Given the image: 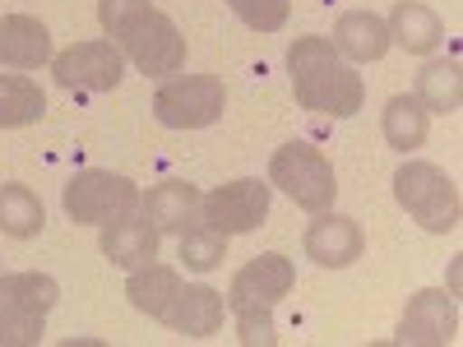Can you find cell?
Here are the masks:
<instances>
[{"mask_svg": "<svg viewBox=\"0 0 463 347\" xmlns=\"http://www.w3.org/2000/svg\"><path fill=\"white\" fill-rule=\"evenodd\" d=\"M292 287H297L292 259L269 250V255H255L246 268H237V278H232L222 301H227V311H241V305H279Z\"/></svg>", "mask_w": 463, "mask_h": 347, "instance_id": "8fae6325", "label": "cell"}, {"mask_svg": "<svg viewBox=\"0 0 463 347\" xmlns=\"http://www.w3.org/2000/svg\"><path fill=\"white\" fill-rule=\"evenodd\" d=\"M222 315H227V301L222 292L204 287V283H181L172 311L163 315L167 329H176L181 338H213L222 329Z\"/></svg>", "mask_w": 463, "mask_h": 347, "instance_id": "4fadbf2b", "label": "cell"}, {"mask_svg": "<svg viewBox=\"0 0 463 347\" xmlns=\"http://www.w3.org/2000/svg\"><path fill=\"white\" fill-rule=\"evenodd\" d=\"M390 42H399L408 56H431L445 42V23L436 10H427L421 0H399L394 14H390Z\"/></svg>", "mask_w": 463, "mask_h": 347, "instance_id": "ac0fdd59", "label": "cell"}, {"mask_svg": "<svg viewBox=\"0 0 463 347\" xmlns=\"http://www.w3.org/2000/svg\"><path fill=\"white\" fill-rule=\"evenodd\" d=\"M158 237H163V231L135 209V213H126V218L107 222L98 246H102V255H107L116 268H139V264H148V259H158Z\"/></svg>", "mask_w": 463, "mask_h": 347, "instance_id": "5bb4252c", "label": "cell"}, {"mask_svg": "<svg viewBox=\"0 0 463 347\" xmlns=\"http://www.w3.org/2000/svg\"><path fill=\"white\" fill-rule=\"evenodd\" d=\"M269 200H274V185L269 181H255V176H237L209 195H200V218L209 231L218 237H246V231L264 227L269 218Z\"/></svg>", "mask_w": 463, "mask_h": 347, "instance_id": "ba28073f", "label": "cell"}, {"mask_svg": "<svg viewBox=\"0 0 463 347\" xmlns=\"http://www.w3.org/2000/svg\"><path fill=\"white\" fill-rule=\"evenodd\" d=\"M362 227L347 218V213H316V222L306 227V237H301V250L306 259H316L320 268H347V264H357L362 259Z\"/></svg>", "mask_w": 463, "mask_h": 347, "instance_id": "7c38bea8", "label": "cell"}, {"mask_svg": "<svg viewBox=\"0 0 463 347\" xmlns=\"http://www.w3.org/2000/svg\"><path fill=\"white\" fill-rule=\"evenodd\" d=\"M139 213L158 227V231H181L200 218V190L190 185V181H163V185H153L148 195L139 200Z\"/></svg>", "mask_w": 463, "mask_h": 347, "instance_id": "e0dca14e", "label": "cell"}, {"mask_svg": "<svg viewBox=\"0 0 463 347\" xmlns=\"http://www.w3.org/2000/svg\"><path fill=\"white\" fill-rule=\"evenodd\" d=\"M43 222H47V209H43V200H37L28 185H19V181L0 185V231H5V237L28 241V237L43 231Z\"/></svg>", "mask_w": 463, "mask_h": 347, "instance_id": "603a6c76", "label": "cell"}, {"mask_svg": "<svg viewBox=\"0 0 463 347\" xmlns=\"http://www.w3.org/2000/svg\"><path fill=\"white\" fill-rule=\"evenodd\" d=\"M329 42L338 47L343 61H353V65H371V61H380L384 52L394 47V42H390V28H384V19L371 14V10H347V14H338Z\"/></svg>", "mask_w": 463, "mask_h": 347, "instance_id": "2e32d148", "label": "cell"}, {"mask_svg": "<svg viewBox=\"0 0 463 347\" xmlns=\"http://www.w3.org/2000/svg\"><path fill=\"white\" fill-rule=\"evenodd\" d=\"M222 259H227V237L209 231L204 222H190L181 231V264L190 268V274H209V268H218Z\"/></svg>", "mask_w": 463, "mask_h": 347, "instance_id": "cb8c5ba5", "label": "cell"}, {"mask_svg": "<svg viewBox=\"0 0 463 347\" xmlns=\"http://www.w3.org/2000/svg\"><path fill=\"white\" fill-rule=\"evenodd\" d=\"M454 338H458V305H454V292L445 287H421L394 329V342L403 347H445Z\"/></svg>", "mask_w": 463, "mask_h": 347, "instance_id": "30bf717a", "label": "cell"}, {"mask_svg": "<svg viewBox=\"0 0 463 347\" xmlns=\"http://www.w3.org/2000/svg\"><path fill=\"white\" fill-rule=\"evenodd\" d=\"M227 107V89L218 74H172L153 93V116L167 130H204Z\"/></svg>", "mask_w": 463, "mask_h": 347, "instance_id": "52a82bcc", "label": "cell"}, {"mask_svg": "<svg viewBox=\"0 0 463 347\" xmlns=\"http://www.w3.org/2000/svg\"><path fill=\"white\" fill-rule=\"evenodd\" d=\"M394 200L431 237H445L458 227V185L436 163H403L394 172Z\"/></svg>", "mask_w": 463, "mask_h": 347, "instance_id": "277c9868", "label": "cell"}, {"mask_svg": "<svg viewBox=\"0 0 463 347\" xmlns=\"http://www.w3.org/2000/svg\"><path fill=\"white\" fill-rule=\"evenodd\" d=\"M176 292H181V274L172 264H139V268H130V283H126V296H130V305L139 315H148V320H163L167 311H172V301H176Z\"/></svg>", "mask_w": 463, "mask_h": 347, "instance_id": "d6986e66", "label": "cell"}, {"mask_svg": "<svg viewBox=\"0 0 463 347\" xmlns=\"http://www.w3.org/2000/svg\"><path fill=\"white\" fill-rule=\"evenodd\" d=\"M52 74L70 93H111L126 80V56L111 37H89V42H74L52 56Z\"/></svg>", "mask_w": 463, "mask_h": 347, "instance_id": "9c48e42d", "label": "cell"}, {"mask_svg": "<svg viewBox=\"0 0 463 347\" xmlns=\"http://www.w3.org/2000/svg\"><path fill=\"white\" fill-rule=\"evenodd\" d=\"M47 116V93L28 74H0V130H24Z\"/></svg>", "mask_w": 463, "mask_h": 347, "instance_id": "44dd1931", "label": "cell"}, {"mask_svg": "<svg viewBox=\"0 0 463 347\" xmlns=\"http://www.w3.org/2000/svg\"><path fill=\"white\" fill-rule=\"evenodd\" d=\"M237 315V338L246 347H274L279 342V329H274V305H241Z\"/></svg>", "mask_w": 463, "mask_h": 347, "instance_id": "484cf974", "label": "cell"}, {"mask_svg": "<svg viewBox=\"0 0 463 347\" xmlns=\"http://www.w3.org/2000/svg\"><path fill=\"white\" fill-rule=\"evenodd\" d=\"M61 301V283L52 274H0V347H33L47 333V315Z\"/></svg>", "mask_w": 463, "mask_h": 347, "instance_id": "3957f363", "label": "cell"}, {"mask_svg": "<svg viewBox=\"0 0 463 347\" xmlns=\"http://www.w3.org/2000/svg\"><path fill=\"white\" fill-rule=\"evenodd\" d=\"M269 185H279L283 195L306 209V213H325L338 195V176H334V163L325 158L320 148L311 144H283L274 148L269 158Z\"/></svg>", "mask_w": 463, "mask_h": 347, "instance_id": "5b68a950", "label": "cell"}, {"mask_svg": "<svg viewBox=\"0 0 463 347\" xmlns=\"http://www.w3.org/2000/svg\"><path fill=\"white\" fill-rule=\"evenodd\" d=\"M139 185L121 172H102V167H84L74 172L61 190V204L70 213V222H84V227H107L116 218H126L139 209Z\"/></svg>", "mask_w": 463, "mask_h": 347, "instance_id": "8992f818", "label": "cell"}, {"mask_svg": "<svg viewBox=\"0 0 463 347\" xmlns=\"http://www.w3.org/2000/svg\"><path fill=\"white\" fill-rule=\"evenodd\" d=\"M288 74H292L297 107L316 111V116L347 121V116H357L362 102H366L362 74L353 70V61H343L338 47L320 33H306L288 47Z\"/></svg>", "mask_w": 463, "mask_h": 347, "instance_id": "6da1fadb", "label": "cell"}, {"mask_svg": "<svg viewBox=\"0 0 463 347\" xmlns=\"http://www.w3.org/2000/svg\"><path fill=\"white\" fill-rule=\"evenodd\" d=\"M98 23L139 74H148V80L181 74L185 37L172 23V14L153 10L148 0H98Z\"/></svg>", "mask_w": 463, "mask_h": 347, "instance_id": "7a4b0ae2", "label": "cell"}, {"mask_svg": "<svg viewBox=\"0 0 463 347\" xmlns=\"http://www.w3.org/2000/svg\"><path fill=\"white\" fill-rule=\"evenodd\" d=\"M227 10L237 14L246 28H255V33H279L288 23L292 0H227Z\"/></svg>", "mask_w": 463, "mask_h": 347, "instance_id": "d4e9b609", "label": "cell"}, {"mask_svg": "<svg viewBox=\"0 0 463 347\" xmlns=\"http://www.w3.org/2000/svg\"><path fill=\"white\" fill-rule=\"evenodd\" d=\"M431 116H449L463 102V74L458 61H427L417 74V93H412Z\"/></svg>", "mask_w": 463, "mask_h": 347, "instance_id": "7402d4cb", "label": "cell"}, {"mask_svg": "<svg viewBox=\"0 0 463 347\" xmlns=\"http://www.w3.org/2000/svg\"><path fill=\"white\" fill-rule=\"evenodd\" d=\"M380 130H384V144L399 148V153H412L427 144V130H431V111L421 107L412 93H399L384 102L380 111Z\"/></svg>", "mask_w": 463, "mask_h": 347, "instance_id": "ffe728a7", "label": "cell"}, {"mask_svg": "<svg viewBox=\"0 0 463 347\" xmlns=\"http://www.w3.org/2000/svg\"><path fill=\"white\" fill-rule=\"evenodd\" d=\"M52 61V33L33 14L0 19V65L5 70H43Z\"/></svg>", "mask_w": 463, "mask_h": 347, "instance_id": "9a60e30c", "label": "cell"}]
</instances>
